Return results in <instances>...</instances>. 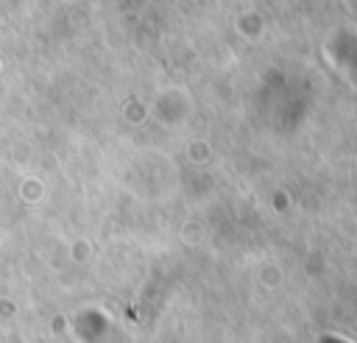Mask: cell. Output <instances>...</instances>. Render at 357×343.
Returning a JSON list of instances; mask_svg holds the SVG:
<instances>
[{
    "mask_svg": "<svg viewBox=\"0 0 357 343\" xmlns=\"http://www.w3.org/2000/svg\"><path fill=\"white\" fill-rule=\"evenodd\" d=\"M321 343H343V340H332V337H326V340H321Z\"/></svg>",
    "mask_w": 357,
    "mask_h": 343,
    "instance_id": "obj_1",
    "label": "cell"
}]
</instances>
